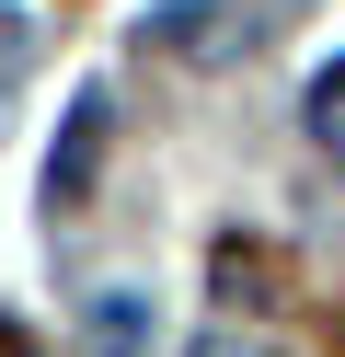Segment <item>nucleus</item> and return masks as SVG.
Masks as SVG:
<instances>
[{
  "label": "nucleus",
  "instance_id": "obj_4",
  "mask_svg": "<svg viewBox=\"0 0 345 357\" xmlns=\"http://www.w3.org/2000/svg\"><path fill=\"white\" fill-rule=\"evenodd\" d=\"M0 357H12V334H0Z\"/></svg>",
  "mask_w": 345,
  "mask_h": 357
},
{
  "label": "nucleus",
  "instance_id": "obj_2",
  "mask_svg": "<svg viewBox=\"0 0 345 357\" xmlns=\"http://www.w3.org/2000/svg\"><path fill=\"white\" fill-rule=\"evenodd\" d=\"M104 139H115V104H104V93H81V104H69V127H58V150H46V196H58V208H81V196H92Z\"/></svg>",
  "mask_w": 345,
  "mask_h": 357
},
{
  "label": "nucleus",
  "instance_id": "obj_3",
  "mask_svg": "<svg viewBox=\"0 0 345 357\" xmlns=\"http://www.w3.org/2000/svg\"><path fill=\"white\" fill-rule=\"evenodd\" d=\"M81 334H92V357H150L161 346V311H150V288H92Z\"/></svg>",
  "mask_w": 345,
  "mask_h": 357
},
{
  "label": "nucleus",
  "instance_id": "obj_1",
  "mask_svg": "<svg viewBox=\"0 0 345 357\" xmlns=\"http://www.w3.org/2000/svg\"><path fill=\"white\" fill-rule=\"evenodd\" d=\"M150 47L184 58V70H230V58L265 47V0H161V12H150Z\"/></svg>",
  "mask_w": 345,
  "mask_h": 357
}]
</instances>
